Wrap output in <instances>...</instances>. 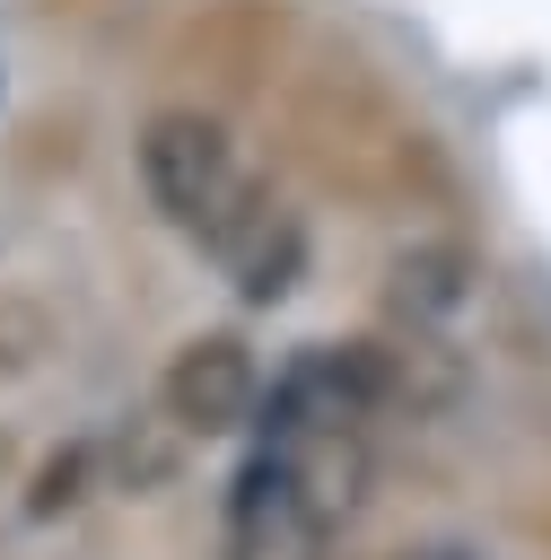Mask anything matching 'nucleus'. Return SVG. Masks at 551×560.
Returning <instances> with one entry per match:
<instances>
[{
  "label": "nucleus",
  "instance_id": "nucleus-1",
  "mask_svg": "<svg viewBox=\"0 0 551 560\" xmlns=\"http://www.w3.org/2000/svg\"><path fill=\"white\" fill-rule=\"evenodd\" d=\"M131 166H140L149 210H157L184 245H201L210 262H227V254L280 210V201L254 184V166L236 158V140H227L210 114H192V105L149 114L140 140H131Z\"/></svg>",
  "mask_w": 551,
  "mask_h": 560
},
{
  "label": "nucleus",
  "instance_id": "nucleus-2",
  "mask_svg": "<svg viewBox=\"0 0 551 560\" xmlns=\"http://www.w3.org/2000/svg\"><path fill=\"white\" fill-rule=\"evenodd\" d=\"M157 402H166V420L184 438H236V429H254V411H262V359H254V341L245 332H192L166 359Z\"/></svg>",
  "mask_w": 551,
  "mask_h": 560
},
{
  "label": "nucleus",
  "instance_id": "nucleus-3",
  "mask_svg": "<svg viewBox=\"0 0 551 560\" xmlns=\"http://www.w3.org/2000/svg\"><path fill=\"white\" fill-rule=\"evenodd\" d=\"M385 306H394V324H402L411 341H437V332L472 306V254L446 245V236L402 245V254L385 262Z\"/></svg>",
  "mask_w": 551,
  "mask_h": 560
},
{
  "label": "nucleus",
  "instance_id": "nucleus-4",
  "mask_svg": "<svg viewBox=\"0 0 551 560\" xmlns=\"http://www.w3.org/2000/svg\"><path fill=\"white\" fill-rule=\"evenodd\" d=\"M96 446H105V490H131V499L166 490L175 464H184V429L166 420V402H157V411H131V420H114V429H96Z\"/></svg>",
  "mask_w": 551,
  "mask_h": 560
},
{
  "label": "nucleus",
  "instance_id": "nucleus-5",
  "mask_svg": "<svg viewBox=\"0 0 551 560\" xmlns=\"http://www.w3.org/2000/svg\"><path fill=\"white\" fill-rule=\"evenodd\" d=\"M227 271H236V289H245V298H289V289H297V271H306V228H297L289 210H271V219L227 254Z\"/></svg>",
  "mask_w": 551,
  "mask_h": 560
},
{
  "label": "nucleus",
  "instance_id": "nucleus-6",
  "mask_svg": "<svg viewBox=\"0 0 551 560\" xmlns=\"http://www.w3.org/2000/svg\"><path fill=\"white\" fill-rule=\"evenodd\" d=\"M96 490H105V446H96V438H70L61 455L35 464V499H26V508H35V516H70V508H87Z\"/></svg>",
  "mask_w": 551,
  "mask_h": 560
},
{
  "label": "nucleus",
  "instance_id": "nucleus-7",
  "mask_svg": "<svg viewBox=\"0 0 551 560\" xmlns=\"http://www.w3.org/2000/svg\"><path fill=\"white\" fill-rule=\"evenodd\" d=\"M394 560H472V551H464V542H420V551H411V542H402V551H394Z\"/></svg>",
  "mask_w": 551,
  "mask_h": 560
}]
</instances>
